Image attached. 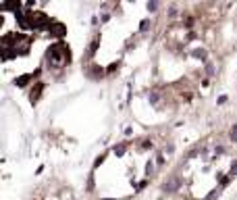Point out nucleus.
<instances>
[{
  "mask_svg": "<svg viewBox=\"0 0 237 200\" xmlns=\"http://www.w3.org/2000/svg\"><path fill=\"white\" fill-rule=\"evenodd\" d=\"M123 148H125V146H116V148H114V152H116V154H123Z\"/></svg>",
  "mask_w": 237,
  "mask_h": 200,
  "instance_id": "39448f33",
  "label": "nucleus"
},
{
  "mask_svg": "<svg viewBox=\"0 0 237 200\" xmlns=\"http://www.w3.org/2000/svg\"><path fill=\"white\" fill-rule=\"evenodd\" d=\"M206 73H208V75H212V73H214V69H212V65H210V63L206 65Z\"/></svg>",
  "mask_w": 237,
  "mask_h": 200,
  "instance_id": "20e7f679",
  "label": "nucleus"
},
{
  "mask_svg": "<svg viewBox=\"0 0 237 200\" xmlns=\"http://www.w3.org/2000/svg\"><path fill=\"white\" fill-rule=\"evenodd\" d=\"M164 188H167L169 192H173V190H177V188H179V184H177L175 177H171V179H167V186H164Z\"/></svg>",
  "mask_w": 237,
  "mask_h": 200,
  "instance_id": "f257e3e1",
  "label": "nucleus"
},
{
  "mask_svg": "<svg viewBox=\"0 0 237 200\" xmlns=\"http://www.w3.org/2000/svg\"><path fill=\"white\" fill-rule=\"evenodd\" d=\"M231 140H233V142H237V125H233V127H231Z\"/></svg>",
  "mask_w": 237,
  "mask_h": 200,
  "instance_id": "f03ea898",
  "label": "nucleus"
},
{
  "mask_svg": "<svg viewBox=\"0 0 237 200\" xmlns=\"http://www.w3.org/2000/svg\"><path fill=\"white\" fill-rule=\"evenodd\" d=\"M148 9H150V11H156V9H158V2H148Z\"/></svg>",
  "mask_w": 237,
  "mask_h": 200,
  "instance_id": "7ed1b4c3",
  "label": "nucleus"
}]
</instances>
